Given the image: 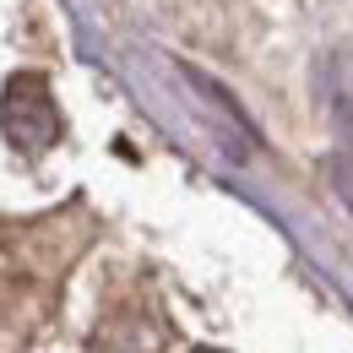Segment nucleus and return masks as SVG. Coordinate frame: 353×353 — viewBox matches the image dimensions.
Segmentation results:
<instances>
[{"mask_svg": "<svg viewBox=\"0 0 353 353\" xmlns=\"http://www.w3.org/2000/svg\"><path fill=\"white\" fill-rule=\"evenodd\" d=\"M0 131L11 136L22 152H44L60 136V114H54V98H49L44 77H11L6 98H0Z\"/></svg>", "mask_w": 353, "mask_h": 353, "instance_id": "1", "label": "nucleus"}, {"mask_svg": "<svg viewBox=\"0 0 353 353\" xmlns=\"http://www.w3.org/2000/svg\"><path fill=\"white\" fill-rule=\"evenodd\" d=\"M326 109H332L337 131L353 136V54H332L326 60Z\"/></svg>", "mask_w": 353, "mask_h": 353, "instance_id": "2", "label": "nucleus"}, {"mask_svg": "<svg viewBox=\"0 0 353 353\" xmlns=\"http://www.w3.org/2000/svg\"><path fill=\"white\" fill-rule=\"evenodd\" d=\"M326 169H332V185H337V196H343V207L353 212V152H348V147H337Z\"/></svg>", "mask_w": 353, "mask_h": 353, "instance_id": "3", "label": "nucleus"}]
</instances>
